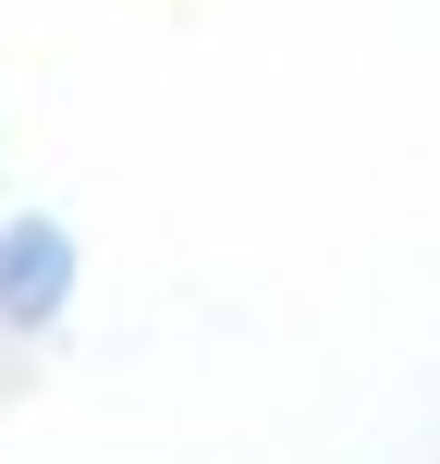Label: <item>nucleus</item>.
<instances>
[{"label": "nucleus", "mask_w": 440, "mask_h": 464, "mask_svg": "<svg viewBox=\"0 0 440 464\" xmlns=\"http://www.w3.org/2000/svg\"><path fill=\"white\" fill-rule=\"evenodd\" d=\"M73 281H86L73 220H49V208H13V220H0V330H62Z\"/></svg>", "instance_id": "obj_1"}]
</instances>
